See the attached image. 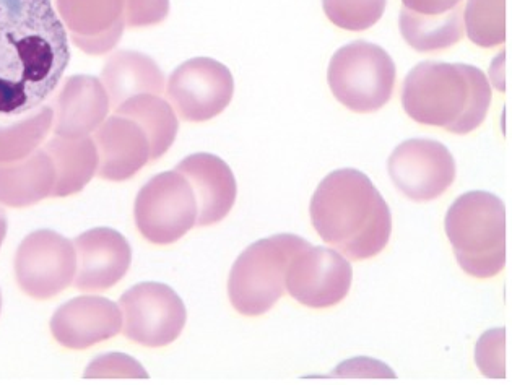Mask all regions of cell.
Listing matches in <instances>:
<instances>
[{
    "label": "cell",
    "mask_w": 512,
    "mask_h": 385,
    "mask_svg": "<svg viewBox=\"0 0 512 385\" xmlns=\"http://www.w3.org/2000/svg\"><path fill=\"white\" fill-rule=\"evenodd\" d=\"M69 62V35L51 0H0V117L40 108Z\"/></svg>",
    "instance_id": "1"
},
{
    "label": "cell",
    "mask_w": 512,
    "mask_h": 385,
    "mask_svg": "<svg viewBox=\"0 0 512 385\" xmlns=\"http://www.w3.org/2000/svg\"><path fill=\"white\" fill-rule=\"evenodd\" d=\"M309 212L317 234L348 259L378 256L391 239L389 205L356 169L330 173L314 192Z\"/></svg>",
    "instance_id": "2"
},
{
    "label": "cell",
    "mask_w": 512,
    "mask_h": 385,
    "mask_svg": "<svg viewBox=\"0 0 512 385\" xmlns=\"http://www.w3.org/2000/svg\"><path fill=\"white\" fill-rule=\"evenodd\" d=\"M405 113L423 126L470 134L482 126L491 104V87L482 70L467 64L421 62L402 88Z\"/></svg>",
    "instance_id": "3"
},
{
    "label": "cell",
    "mask_w": 512,
    "mask_h": 385,
    "mask_svg": "<svg viewBox=\"0 0 512 385\" xmlns=\"http://www.w3.org/2000/svg\"><path fill=\"white\" fill-rule=\"evenodd\" d=\"M446 234L460 269L493 278L506 265V207L495 194L467 192L446 215Z\"/></svg>",
    "instance_id": "4"
},
{
    "label": "cell",
    "mask_w": 512,
    "mask_h": 385,
    "mask_svg": "<svg viewBox=\"0 0 512 385\" xmlns=\"http://www.w3.org/2000/svg\"><path fill=\"white\" fill-rule=\"evenodd\" d=\"M311 244L295 234H277L249 246L238 257L230 280L228 296L233 308L243 316L269 312L282 298L290 262Z\"/></svg>",
    "instance_id": "5"
},
{
    "label": "cell",
    "mask_w": 512,
    "mask_h": 385,
    "mask_svg": "<svg viewBox=\"0 0 512 385\" xmlns=\"http://www.w3.org/2000/svg\"><path fill=\"white\" fill-rule=\"evenodd\" d=\"M392 57L378 44L353 41L335 52L327 82L335 98L355 113H374L386 106L395 87Z\"/></svg>",
    "instance_id": "6"
},
{
    "label": "cell",
    "mask_w": 512,
    "mask_h": 385,
    "mask_svg": "<svg viewBox=\"0 0 512 385\" xmlns=\"http://www.w3.org/2000/svg\"><path fill=\"white\" fill-rule=\"evenodd\" d=\"M135 225L148 243L168 246L197 223L196 195L183 174H158L140 189L134 205Z\"/></svg>",
    "instance_id": "7"
},
{
    "label": "cell",
    "mask_w": 512,
    "mask_h": 385,
    "mask_svg": "<svg viewBox=\"0 0 512 385\" xmlns=\"http://www.w3.org/2000/svg\"><path fill=\"white\" fill-rule=\"evenodd\" d=\"M122 332L142 347L161 348L178 340L187 311L178 293L163 283L135 285L121 296Z\"/></svg>",
    "instance_id": "8"
},
{
    "label": "cell",
    "mask_w": 512,
    "mask_h": 385,
    "mask_svg": "<svg viewBox=\"0 0 512 385\" xmlns=\"http://www.w3.org/2000/svg\"><path fill=\"white\" fill-rule=\"evenodd\" d=\"M77 273V252L72 241L51 230L28 234L15 254V278L30 298H54L66 291Z\"/></svg>",
    "instance_id": "9"
},
{
    "label": "cell",
    "mask_w": 512,
    "mask_h": 385,
    "mask_svg": "<svg viewBox=\"0 0 512 385\" xmlns=\"http://www.w3.org/2000/svg\"><path fill=\"white\" fill-rule=\"evenodd\" d=\"M235 93L230 69L209 57H196L179 65L166 85V98L187 122L210 121L222 114Z\"/></svg>",
    "instance_id": "10"
},
{
    "label": "cell",
    "mask_w": 512,
    "mask_h": 385,
    "mask_svg": "<svg viewBox=\"0 0 512 385\" xmlns=\"http://www.w3.org/2000/svg\"><path fill=\"white\" fill-rule=\"evenodd\" d=\"M387 168L395 187L415 202L438 199L456 181L454 156L436 140L400 143L387 161Z\"/></svg>",
    "instance_id": "11"
},
{
    "label": "cell",
    "mask_w": 512,
    "mask_h": 385,
    "mask_svg": "<svg viewBox=\"0 0 512 385\" xmlns=\"http://www.w3.org/2000/svg\"><path fill=\"white\" fill-rule=\"evenodd\" d=\"M352 280V265L340 252L308 246L291 260L285 288L303 306L326 309L347 298Z\"/></svg>",
    "instance_id": "12"
},
{
    "label": "cell",
    "mask_w": 512,
    "mask_h": 385,
    "mask_svg": "<svg viewBox=\"0 0 512 385\" xmlns=\"http://www.w3.org/2000/svg\"><path fill=\"white\" fill-rule=\"evenodd\" d=\"M77 252L75 288L101 293L118 285L131 269L132 249L127 239L111 228H95L74 241Z\"/></svg>",
    "instance_id": "13"
},
{
    "label": "cell",
    "mask_w": 512,
    "mask_h": 385,
    "mask_svg": "<svg viewBox=\"0 0 512 385\" xmlns=\"http://www.w3.org/2000/svg\"><path fill=\"white\" fill-rule=\"evenodd\" d=\"M119 304L101 296H80L62 304L51 319V334L67 350H87L121 334Z\"/></svg>",
    "instance_id": "14"
},
{
    "label": "cell",
    "mask_w": 512,
    "mask_h": 385,
    "mask_svg": "<svg viewBox=\"0 0 512 385\" xmlns=\"http://www.w3.org/2000/svg\"><path fill=\"white\" fill-rule=\"evenodd\" d=\"M57 15L77 48L101 56L119 43L124 22V0H56Z\"/></svg>",
    "instance_id": "15"
},
{
    "label": "cell",
    "mask_w": 512,
    "mask_h": 385,
    "mask_svg": "<svg viewBox=\"0 0 512 385\" xmlns=\"http://www.w3.org/2000/svg\"><path fill=\"white\" fill-rule=\"evenodd\" d=\"M176 171L183 174L196 195V226H210L228 217L235 205L238 184L230 166L218 156L196 153L187 156Z\"/></svg>",
    "instance_id": "16"
},
{
    "label": "cell",
    "mask_w": 512,
    "mask_h": 385,
    "mask_svg": "<svg viewBox=\"0 0 512 385\" xmlns=\"http://www.w3.org/2000/svg\"><path fill=\"white\" fill-rule=\"evenodd\" d=\"M93 142L98 152L96 174L106 181L122 182L134 178L150 161L147 135L132 119L106 117L95 130Z\"/></svg>",
    "instance_id": "17"
},
{
    "label": "cell",
    "mask_w": 512,
    "mask_h": 385,
    "mask_svg": "<svg viewBox=\"0 0 512 385\" xmlns=\"http://www.w3.org/2000/svg\"><path fill=\"white\" fill-rule=\"evenodd\" d=\"M109 109L101 80L92 75L67 78L54 100V134L66 139L88 137L105 122Z\"/></svg>",
    "instance_id": "18"
},
{
    "label": "cell",
    "mask_w": 512,
    "mask_h": 385,
    "mask_svg": "<svg viewBox=\"0 0 512 385\" xmlns=\"http://www.w3.org/2000/svg\"><path fill=\"white\" fill-rule=\"evenodd\" d=\"M101 83L108 93L109 103L116 109L134 96L161 95L165 90V75L147 54L118 51L103 67Z\"/></svg>",
    "instance_id": "19"
},
{
    "label": "cell",
    "mask_w": 512,
    "mask_h": 385,
    "mask_svg": "<svg viewBox=\"0 0 512 385\" xmlns=\"http://www.w3.org/2000/svg\"><path fill=\"white\" fill-rule=\"evenodd\" d=\"M56 171L46 150H36L23 160L0 163V204L27 208L53 195Z\"/></svg>",
    "instance_id": "20"
},
{
    "label": "cell",
    "mask_w": 512,
    "mask_h": 385,
    "mask_svg": "<svg viewBox=\"0 0 512 385\" xmlns=\"http://www.w3.org/2000/svg\"><path fill=\"white\" fill-rule=\"evenodd\" d=\"M56 171L53 197L79 194L98 171V152L92 137L66 139L54 135L44 147Z\"/></svg>",
    "instance_id": "21"
},
{
    "label": "cell",
    "mask_w": 512,
    "mask_h": 385,
    "mask_svg": "<svg viewBox=\"0 0 512 385\" xmlns=\"http://www.w3.org/2000/svg\"><path fill=\"white\" fill-rule=\"evenodd\" d=\"M116 114L129 117L144 130L150 145V161L160 160L178 135V117L173 106L160 95L134 96L118 106Z\"/></svg>",
    "instance_id": "22"
},
{
    "label": "cell",
    "mask_w": 512,
    "mask_h": 385,
    "mask_svg": "<svg viewBox=\"0 0 512 385\" xmlns=\"http://www.w3.org/2000/svg\"><path fill=\"white\" fill-rule=\"evenodd\" d=\"M400 33L408 46L420 52L443 51L459 43L464 36L462 4L443 15H418L402 9Z\"/></svg>",
    "instance_id": "23"
},
{
    "label": "cell",
    "mask_w": 512,
    "mask_h": 385,
    "mask_svg": "<svg viewBox=\"0 0 512 385\" xmlns=\"http://www.w3.org/2000/svg\"><path fill=\"white\" fill-rule=\"evenodd\" d=\"M54 122L51 106H40L20 121L0 124V163L23 160L40 148Z\"/></svg>",
    "instance_id": "24"
},
{
    "label": "cell",
    "mask_w": 512,
    "mask_h": 385,
    "mask_svg": "<svg viewBox=\"0 0 512 385\" xmlns=\"http://www.w3.org/2000/svg\"><path fill=\"white\" fill-rule=\"evenodd\" d=\"M462 15L470 41L480 48L506 41V0H467Z\"/></svg>",
    "instance_id": "25"
},
{
    "label": "cell",
    "mask_w": 512,
    "mask_h": 385,
    "mask_svg": "<svg viewBox=\"0 0 512 385\" xmlns=\"http://www.w3.org/2000/svg\"><path fill=\"white\" fill-rule=\"evenodd\" d=\"M387 0H322L327 18L348 31H365L381 20Z\"/></svg>",
    "instance_id": "26"
},
{
    "label": "cell",
    "mask_w": 512,
    "mask_h": 385,
    "mask_svg": "<svg viewBox=\"0 0 512 385\" xmlns=\"http://www.w3.org/2000/svg\"><path fill=\"white\" fill-rule=\"evenodd\" d=\"M506 330H490L486 332L477 343L478 369L490 379H504L506 377Z\"/></svg>",
    "instance_id": "27"
},
{
    "label": "cell",
    "mask_w": 512,
    "mask_h": 385,
    "mask_svg": "<svg viewBox=\"0 0 512 385\" xmlns=\"http://www.w3.org/2000/svg\"><path fill=\"white\" fill-rule=\"evenodd\" d=\"M85 379H148V374L129 356L113 353L96 358L85 371Z\"/></svg>",
    "instance_id": "28"
},
{
    "label": "cell",
    "mask_w": 512,
    "mask_h": 385,
    "mask_svg": "<svg viewBox=\"0 0 512 385\" xmlns=\"http://www.w3.org/2000/svg\"><path fill=\"white\" fill-rule=\"evenodd\" d=\"M170 13V0H124V22L127 28L158 25Z\"/></svg>",
    "instance_id": "29"
},
{
    "label": "cell",
    "mask_w": 512,
    "mask_h": 385,
    "mask_svg": "<svg viewBox=\"0 0 512 385\" xmlns=\"http://www.w3.org/2000/svg\"><path fill=\"white\" fill-rule=\"evenodd\" d=\"M404 9L418 15H443L456 9L462 0H402Z\"/></svg>",
    "instance_id": "30"
},
{
    "label": "cell",
    "mask_w": 512,
    "mask_h": 385,
    "mask_svg": "<svg viewBox=\"0 0 512 385\" xmlns=\"http://www.w3.org/2000/svg\"><path fill=\"white\" fill-rule=\"evenodd\" d=\"M7 228H9V223H7V215H5L4 208L0 207V246L4 244L5 236H7Z\"/></svg>",
    "instance_id": "31"
},
{
    "label": "cell",
    "mask_w": 512,
    "mask_h": 385,
    "mask_svg": "<svg viewBox=\"0 0 512 385\" xmlns=\"http://www.w3.org/2000/svg\"><path fill=\"white\" fill-rule=\"evenodd\" d=\"M0 311H2V293H0Z\"/></svg>",
    "instance_id": "32"
}]
</instances>
